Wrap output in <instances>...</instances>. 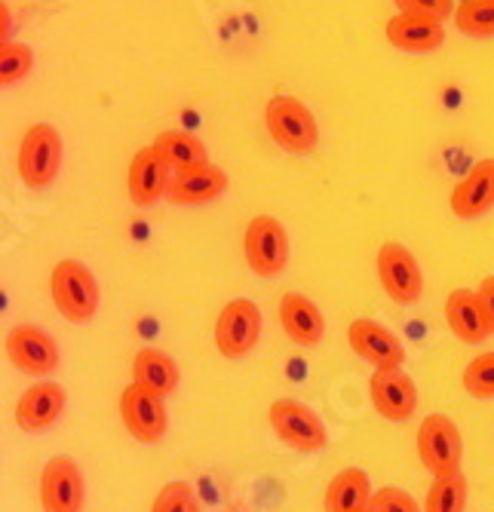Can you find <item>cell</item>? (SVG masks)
I'll list each match as a JSON object with an SVG mask.
<instances>
[{
  "mask_svg": "<svg viewBox=\"0 0 494 512\" xmlns=\"http://www.w3.org/2000/svg\"><path fill=\"white\" fill-rule=\"evenodd\" d=\"M132 381L160 393V396H169L178 390V381H182V371H178V362L157 350V347H142L132 359Z\"/></svg>",
  "mask_w": 494,
  "mask_h": 512,
  "instance_id": "7402d4cb",
  "label": "cell"
},
{
  "mask_svg": "<svg viewBox=\"0 0 494 512\" xmlns=\"http://www.w3.org/2000/svg\"><path fill=\"white\" fill-rule=\"evenodd\" d=\"M372 494L375 491H372L369 473L347 467L329 482L323 494V512H366L372 503Z\"/></svg>",
  "mask_w": 494,
  "mask_h": 512,
  "instance_id": "44dd1931",
  "label": "cell"
},
{
  "mask_svg": "<svg viewBox=\"0 0 494 512\" xmlns=\"http://www.w3.org/2000/svg\"><path fill=\"white\" fill-rule=\"evenodd\" d=\"M467 509V479L464 473L433 476L424 500V512H464Z\"/></svg>",
  "mask_w": 494,
  "mask_h": 512,
  "instance_id": "cb8c5ba5",
  "label": "cell"
},
{
  "mask_svg": "<svg viewBox=\"0 0 494 512\" xmlns=\"http://www.w3.org/2000/svg\"><path fill=\"white\" fill-rule=\"evenodd\" d=\"M224 191H228V172H221L212 163H197L172 175L166 200H172L175 206H200L218 200Z\"/></svg>",
  "mask_w": 494,
  "mask_h": 512,
  "instance_id": "2e32d148",
  "label": "cell"
},
{
  "mask_svg": "<svg viewBox=\"0 0 494 512\" xmlns=\"http://www.w3.org/2000/svg\"><path fill=\"white\" fill-rule=\"evenodd\" d=\"M387 40L406 53H436L445 43V28L439 19L418 13H396L387 22Z\"/></svg>",
  "mask_w": 494,
  "mask_h": 512,
  "instance_id": "d6986e66",
  "label": "cell"
},
{
  "mask_svg": "<svg viewBox=\"0 0 494 512\" xmlns=\"http://www.w3.org/2000/svg\"><path fill=\"white\" fill-rule=\"evenodd\" d=\"M378 279L390 301L396 304H415L424 292V273L418 267V258L399 243H384L375 258Z\"/></svg>",
  "mask_w": 494,
  "mask_h": 512,
  "instance_id": "30bf717a",
  "label": "cell"
},
{
  "mask_svg": "<svg viewBox=\"0 0 494 512\" xmlns=\"http://www.w3.org/2000/svg\"><path fill=\"white\" fill-rule=\"evenodd\" d=\"M120 421L136 442L157 445L169 427L166 396H160V393H154L136 381L126 384V390L120 393Z\"/></svg>",
  "mask_w": 494,
  "mask_h": 512,
  "instance_id": "8992f818",
  "label": "cell"
},
{
  "mask_svg": "<svg viewBox=\"0 0 494 512\" xmlns=\"http://www.w3.org/2000/svg\"><path fill=\"white\" fill-rule=\"evenodd\" d=\"M34 65V56L25 43H13V40H4L0 46V83L4 86H13L19 83Z\"/></svg>",
  "mask_w": 494,
  "mask_h": 512,
  "instance_id": "4316f807",
  "label": "cell"
},
{
  "mask_svg": "<svg viewBox=\"0 0 494 512\" xmlns=\"http://www.w3.org/2000/svg\"><path fill=\"white\" fill-rule=\"evenodd\" d=\"M280 322H283V332L289 335V341H295L301 347H317L326 338L323 310L307 295H298V292L283 295L280 298Z\"/></svg>",
  "mask_w": 494,
  "mask_h": 512,
  "instance_id": "ac0fdd59",
  "label": "cell"
},
{
  "mask_svg": "<svg viewBox=\"0 0 494 512\" xmlns=\"http://www.w3.org/2000/svg\"><path fill=\"white\" fill-rule=\"evenodd\" d=\"M494 209V157L473 163V169L458 181L452 191V212L461 221L482 218Z\"/></svg>",
  "mask_w": 494,
  "mask_h": 512,
  "instance_id": "e0dca14e",
  "label": "cell"
},
{
  "mask_svg": "<svg viewBox=\"0 0 494 512\" xmlns=\"http://www.w3.org/2000/svg\"><path fill=\"white\" fill-rule=\"evenodd\" d=\"M151 512H200V500H197L194 485H188V482H169L157 494Z\"/></svg>",
  "mask_w": 494,
  "mask_h": 512,
  "instance_id": "83f0119b",
  "label": "cell"
},
{
  "mask_svg": "<svg viewBox=\"0 0 494 512\" xmlns=\"http://www.w3.org/2000/svg\"><path fill=\"white\" fill-rule=\"evenodd\" d=\"M172 166L169 160L160 154L157 145H148L142 151H136L129 163V172H126V191H129V200L136 206H154L157 200L166 197L169 184H172Z\"/></svg>",
  "mask_w": 494,
  "mask_h": 512,
  "instance_id": "5bb4252c",
  "label": "cell"
},
{
  "mask_svg": "<svg viewBox=\"0 0 494 512\" xmlns=\"http://www.w3.org/2000/svg\"><path fill=\"white\" fill-rule=\"evenodd\" d=\"M445 322H448V329H452V335L464 344H482L491 335L479 292H470V289H455L445 298Z\"/></svg>",
  "mask_w": 494,
  "mask_h": 512,
  "instance_id": "ffe728a7",
  "label": "cell"
},
{
  "mask_svg": "<svg viewBox=\"0 0 494 512\" xmlns=\"http://www.w3.org/2000/svg\"><path fill=\"white\" fill-rule=\"evenodd\" d=\"M455 25L467 37H494V0H461Z\"/></svg>",
  "mask_w": 494,
  "mask_h": 512,
  "instance_id": "d4e9b609",
  "label": "cell"
},
{
  "mask_svg": "<svg viewBox=\"0 0 494 512\" xmlns=\"http://www.w3.org/2000/svg\"><path fill=\"white\" fill-rule=\"evenodd\" d=\"M369 399L384 421H409L418 408V387L402 368H375L369 378Z\"/></svg>",
  "mask_w": 494,
  "mask_h": 512,
  "instance_id": "4fadbf2b",
  "label": "cell"
},
{
  "mask_svg": "<svg viewBox=\"0 0 494 512\" xmlns=\"http://www.w3.org/2000/svg\"><path fill=\"white\" fill-rule=\"evenodd\" d=\"M65 402H68V393L62 384L37 381L19 396L13 417H16L19 430H25V433H47L65 414Z\"/></svg>",
  "mask_w": 494,
  "mask_h": 512,
  "instance_id": "9a60e30c",
  "label": "cell"
},
{
  "mask_svg": "<svg viewBox=\"0 0 494 512\" xmlns=\"http://www.w3.org/2000/svg\"><path fill=\"white\" fill-rule=\"evenodd\" d=\"M476 292H479V301H482V310H485V319H488V329L494 335V276H485Z\"/></svg>",
  "mask_w": 494,
  "mask_h": 512,
  "instance_id": "4dcf8cb0",
  "label": "cell"
},
{
  "mask_svg": "<svg viewBox=\"0 0 494 512\" xmlns=\"http://www.w3.org/2000/svg\"><path fill=\"white\" fill-rule=\"evenodd\" d=\"M86 482L74 457H53L40 473L43 512H83Z\"/></svg>",
  "mask_w": 494,
  "mask_h": 512,
  "instance_id": "8fae6325",
  "label": "cell"
},
{
  "mask_svg": "<svg viewBox=\"0 0 494 512\" xmlns=\"http://www.w3.org/2000/svg\"><path fill=\"white\" fill-rule=\"evenodd\" d=\"M7 359L22 371V375L47 378L59 368V344L50 332H43L40 325H13L7 332Z\"/></svg>",
  "mask_w": 494,
  "mask_h": 512,
  "instance_id": "9c48e42d",
  "label": "cell"
},
{
  "mask_svg": "<svg viewBox=\"0 0 494 512\" xmlns=\"http://www.w3.org/2000/svg\"><path fill=\"white\" fill-rule=\"evenodd\" d=\"M264 123L274 142L289 154H310L320 142V129L310 108L292 96H274L264 108Z\"/></svg>",
  "mask_w": 494,
  "mask_h": 512,
  "instance_id": "7a4b0ae2",
  "label": "cell"
},
{
  "mask_svg": "<svg viewBox=\"0 0 494 512\" xmlns=\"http://www.w3.org/2000/svg\"><path fill=\"white\" fill-rule=\"evenodd\" d=\"M347 344L359 359H366L375 368L406 365V344H402L399 335H393L387 325L375 319H353L347 325Z\"/></svg>",
  "mask_w": 494,
  "mask_h": 512,
  "instance_id": "7c38bea8",
  "label": "cell"
},
{
  "mask_svg": "<svg viewBox=\"0 0 494 512\" xmlns=\"http://www.w3.org/2000/svg\"><path fill=\"white\" fill-rule=\"evenodd\" d=\"M366 512H369V509H366Z\"/></svg>",
  "mask_w": 494,
  "mask_h": 512,
  "instance_id": "1f68e13d",
  "label": "cell"
},
{
  "mask_svg": "<svg viewBox=\"0 0 494 512\" xmlns=\"http://www.w3.org/2000/svg\"><path fill=\"white\" fill-rule=\"evenodd\" d=\"M267 421H271V430L280 442L301 454L323 451L329 445V430L320 421V414L298 399H277L267 408Z\"/></svg>",
  "mask_w": 494,
  "mask_h": 512,
  "instance_id": "5b68a950",
  "label": "cell"
},
{
  "mask_svg": "<svg viewBox=\"0 0 494 512\" xmlns=\"http://www.w3.org/2000/svg\"><path fill=\"white\" fill-rule=\"evenodd\" d=\"M50 295H53L56 310L74 325H83L93 319L99 313V301H102L93 270L74 258H65L53 267Z\"/></svg>",
  "mask_w": 494,
  "mask_h": 512,
  "instance_id": "6da1fadb",
  "label": "cell"
},
{
  "mask_svg": "<svg viewBox=\"0 0 494 512\" xmlns=\"http://www.w3.org/2000/svg\"><path fill=\"white\" fill-rule=\"evenodd\" d=\"M369 512H424V509L418 506V500L409 491L387 485V488H381V491L372 494Z\"/></svg>",
  "mask_w": 494,
  "mask_h": 512,
  "instance_id": "f1b7e54d",
  "label": "cell"
},
{
  "mask_svg": "<svg viewBox=\"0 0 494 512\" xmlns=\"http://www.w3.org/2000/svg\"><path fill=\"white\" fill-rule=\"evenodd\" d=\"M261 338V307L249 298H234L215 319V347L224 359H243Z\"/></svg>",
  "mask_w": 494,
  "mask_h": 512,
  "instance_id": "ba28073f",
  "label": "cell"
},
{
  "mask_svg": "<svg viewBox=\"0 0 494 512\" xmlns=\"http://www.w3.org/2000/svg\"><path fill=\"white\" fill-rule=\"evenodd\" d=\"M154 145L160 148V154L169 160V166L175 172L188 169V166H197V163H209V151L203 145V138H197L191 132H178V129L160 132Z\"/></svg>",
  "mask_w": 494,
  "mask_h": 512,
  "instance_id": "603a6c76",
  "label": "cell"
},
{
  "mask_svg": "<svg viewBox=\"0 0 494 512\" xmlns=\"http://www.w3.org/2000/svg\"><path fill=\"white\" fill-rule=\"evenodd\" d=\"M62 169V135L50 123H34L19 145V178L28 188H50Z\"/></svg>",
  "mask_w": 494,
  "mask_h": 512,
  "instance_id": "277c9868",
  "label": "cell"
},
{
  "mask_svg": "<svg viewBox=\"0 0 494 512\" xmlns=\"http://www.w3.org/2000/svg\"><path fill=\"white\" fill-rule=\"evenodd\" d=\"M399 13H418V16H430L445 22L455 13V0H393Z\"/></svg>",
  "mask_w": 494,
  "mask_h": 512,
  "instance_id": "f546056e",
  "label": "cell"
},
{
  "mask_svg": "<svg viewBox=\"0 0 494 512\" xmlns=\"http://www.w3.org/2000/svg\"><path fill=\"white\" fill-rule=\"evenodd\" d=\"M415 445H418L421 467L430 476L461 473L464 442H461V430H458V424L452 421V417H445V414H427L424 421H421V427H418Z\"/></svg>",
  "mask_w": 494,
  "mask_h": 512,
  "instance_id": "3957f363",
  "label": "cell"
},
{
  "mask_svg": "<svg viewBox=\"0 0 494 512\" xmlns=\"http://www.w3.org/2000/svg\"><path fill=\"white\" fill-rule=\"evenodd\" d=\"M464 390L473 399H494V350L479 353L467 368H464Z\"/></svg>",
  "mask_w": 494,
  "mask_h": 512,
  "instance_id": "484cf974",
  "label": "cell"
},
{
  "mask_svg": "<svg viewBox=\"0 0 494 512\" xmlns=\"http://www.w3.org/2000/svg\"><path fill=\"white\" fill-rule=\"evenodd\" d=\"M246 264L258 276H280L289 264V234L271 215H255L243 234Z\"/></svg>",
  "mask_w": 494,
  "mask_h": 512,
  "instance_id": "52a82bcc",
  "label": "cell"
}]
</instances>
